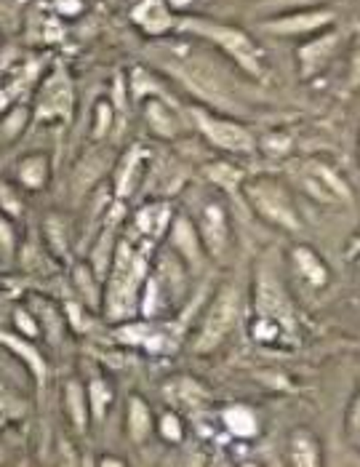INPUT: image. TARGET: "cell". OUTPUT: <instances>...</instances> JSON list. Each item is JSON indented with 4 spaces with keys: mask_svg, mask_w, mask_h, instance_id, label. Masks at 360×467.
I'll use <instances>...</instances> for the list:
<instances>
[{
    "mask_svg": "<svg viewBox=\"0 0 360 467\" xmlns=\"http://www.w3.org/2000/svg\"><path fill=\"white\" fill-rule=\"evenodd\" d=\"M221 422L230 435L241 438V441H252L259 435V417L253 414V409L243 403H232L221 411Z\"/></svg>",
    "mask_w": 360,
    "mask_h": 467,
    "instance_id": "obj_25",
    "label": "cell"
},
{
    "mask_svg": "<svg viewBox=\"0 0 360 467\" xmlns=\"http://www.w3.org/2000/svg\"><path fill=\"white\" fill-rule=\"evenodd\" d=\"M177 14L166 0H134L131 22L142 30L147 37L169 36L177 27Z\"/></svg>",
    "mask_w": 360,
    "mask_h": 467,
    "instance_id": "obj_15",
    "label": "cell"
},
{
    "mask_svg": "<svg viewBox=\"0 0 360 467\" xmlns=\"http://www.w3.org/2000/svg\"><path fill=\"white\" fill-rule=\"evenodd\" d=\"M252 281V302L256 318L275 321L286 334L293 331L296 328V310H293V299L288 294L283 265H281L275 249L264 252L256 259Z\"/></svg>",
    "mask_w": 360,
    "mask_h": 467,
    "instance_id": "obj_3",
    "label": "cell"
},
{
    "mask_svg": "<svg viewBox=\"0 0 360 467\" xmlns=\"http://www.w3.org/2000/svg\"><path fill=\"white\" fill-rule=\"evenodd\" d=\"M177 27H180V33L201 37L203 43L214 46L221 57H227L235 67H241L249 78H262V72H264L262 48L256 46V40L246 30H241L235 25L214 22V19H201V16H187V19H181Z\"/></svg>",
    "mask_w": 360,
    "mask_h": 467,
    "instance_id": "obj_4",
    "label": "cell"
},
{
    "mask_svg": "<svg viewBox=\"0 0 360 467\" xmlns=\"http://www.w3.org/2000/svg\"><path fill=\"white\" fill-rule=\"evenodd\" d=\"M14 321L19 324V331L25 334V337H37L40 334V326H37V318L33 313H27L25 307H19L16 313H14Z\"/></svg>",
    "mask_w": 360,
    "mask_h": 467,
    "instance_id": "obj_37",
    "label": "cell"
},
{
    "mask_svg": "<svg viewBox=\"0 0 360 467\" xmlns=\"http://www.w3.org/2000/svg\"><path fill=\"white\" fill-rule=\"evenodd\" d=\"M243 201L249 203L253 214L262 222H267L275 230H283L288 235L302 233L304 222L302 214L293 203V195L286 184L270 174H256V177H246L243 190H241Z\"/></svg>",
    "mask_w": 360,
    "mask_h": 467,
    "instance_id": "obj_5",
    "label": "cell"
},
{
    "mask_svg": "<svg viewBox=\"0 0 360 467\" xmlns=\"http://www.w3.org/2000/svg\"><path fill=\"white\" fill-rule=\"evenodd\" d=\"M324 0H262L256 3V14H267V16H281L291 11H304V8H318Z\"/></svg>",
    "mask_w": 360,
    "mask_h": 467,
    "instance_id": "obj_30",
    "label": "cell"
},
{
    "mask_svg": "<svg viewBox=\"0 0 360 467\" xmlns=\"http://www.w3.org/2000/svg\"><path fill=\"white\" fill-rule=\"evenodd\" d=\"M163 396L166 400L174 406V409H180V411H198V409H203L206 403H209V390H206V385H201L198 379H192V377H174V379H169L166 385H163Z\"/></svg>",
    "mask_w": 360,
    "mask_h": 467,
    "instance_id": "obj_20",
    "label": "cell"
},
{
    "mask_svg": "<svg viewBox=\"0 0 360 467\" xmlns=\"http://www.w3.org/2000/svg\"><path fill=\"white\" fill-rule=\"evenodd\" d=\"M46 235H48V241H51V246L57 249L59 256H65L67 249H70V230H67V224L62 222V219H57V216H51L48 222H46Z\"/></svg>",
    "mask_w": 360,
    "mask_h": 467,
    "instance_id": "obj_33",
    "label": "cell"
},
{
    "mask_svg": "<svg viewBox=\"0 0 360 467\" xmlns=\"http://www.w3.org/2000/svg\"><path fill=\"white\" fill-rule=\"evenodd\" d=\"M342 46V33L336 27H325L321 33L310 36L299 48H296V62H299V75L304 80L318 78L321 72L331 65Z\"/></svg>",
    "mask_w": 360,
    "mask_h": 467,
    "instance_id": "obj_14",
    "label": "cell"
},
{
    "mask_svg": "<svg viewBox=\"0 0 360 467\" xmlns=\"http://www.w3.org/2000/svg\"><path fill=\"white\" fill-rule=\"evenodd\" d=\"M152 59L158 70L177 78L190 94H195L211 109H221L224 115H235L243 109L238 99V80L224 62L227 57H221L214 46L163 40L152 48Z\"/></svg>",
    "mask_w": 360,
    "mask_h": 467,
    "instance_id": "obj_1",
    "label": "cell"
},
{
    "mask_svg": "<svg viewBox=\"0 0 360 467\" xmlns=\"http://www.w3.org/2000/svg\"><path fill=\"white\" fill-rule=\"evenodd\" d=\"M72 286H75V294L83 299V305H88L91 310H99V307H102L105 284L97 278V273L91 270L88 262L75 265V270H72Z\"/></svg>",
    "mask_w": 360,
    "mask_h": 467,
    "instance_id": "obj_24",
    "label": "cell"
},
{
    "mask_svg": "<svg viewBox=\"0 0 360 467\" xmlns=\"http://www.w3.org/2000/svg\"><path fill=\"white\" fill-rule=\"evenodd\" d=\"M345 432L347 441L360 451V390L353 396L350 406H347V417H345Z\"/></svg>",
    "mask_w": 360,
    "mask_h": 467,
    "instance_id": "obj_35",
    "label": "cell"
},
{
    "mask_svg": "<svg viewBox=\"0 0 360 467\" xmlns=\"http://www.w3.org/2000/svg\"><path fill=\"white\" fill-rule=\"evenodd\" d=\"M166 3L171 5V11H174V14H180V11H187L195 0H166Z\"/></svg>",
    "mask_w": 360,
    "mask_h": 467,
    "instance_id": "obj_39",
    "label": "cell"
},
{
    "mask_svg": "<svg viewBox=\"0 0 360 467\" xmlns=\"http://www.w3.org/2000/svg\"><path fill=\"white\" fill-rule=\"evenodd\" d=\"M158 432H160V438L169 441V443H180L181 438H184V422H181V417L174 409L160 414V420H158Z\"/></svg>",
    "mask_w": 360,
    "mask_h": 467,
    "instance_id": "obj_32",
    "label": "cell"
},
{
    "mask_svg": "<svg viewBox=\"0 0 360 467\" xmlns=\"http://www.w3.org/2000/svg\"><path fill=\"white\" fill-rule=\"evenodd\" d=\"M27 108H14L8 115H5V120H3V131H5V137H16L19 134V129H25V123H27Z\"/></svg>",
    "mask_w": 360,
    "mask_h": 467,
    "instance_id": "obj_36",
    "label": "cell"
},
{
    "mask_svg": "<svg viewBox=\"0 0 360 467\" xmlns=\"http://www.w3.org/2000/svg\"><path fill=\"white\" fill-rule=\"evenodd\" d=\"M16 180L22 182V187L27 190H43L48 180H51V163H48V155H27L19 161L16 166Z\"/></svg>",
    "mask_w": 360,
    "mask_h": 467,
    "instance_id": "obj_28",
    "label": "cell"
},
{
    "mask_svg": "<svg viewBox=\"0 0 360 467\" xmlns=\"http://www.w3.org/2000/svg\"><path fill=\"white\" fill-rule=\"evenodd\" d=\"M115 120V105L108 99H99L97 108H94V140H105Z\"/></svg>",
    "mask_w": 360,
    "mask_h": 467,
    "instance_id": "obj_34",
    "label": "cell"
},
{
    "mask_svg": "<svg viewBox=\"0 0 360 467\" xmlns=\"http://www.w3.org/2000/svg\"><path fill=\"white\" fill-rule=\"evenodd\" d=\"M358 158H360V142H358Z\"/></svg>",
    "mask_w": 360,
    "mask_h": 467,
    "instance_id": "obj_40",
    "label": "cell"
},
{
    "mask_svg": "<svg viewBox=\"0 0 360 467\" xmlns=\"http://www.w3.org/2000/svg\"><path fill=\"white\" fill-rule=\"evenodd\" d=\"M65 411H67V420L75 428V432L88 431V422H91V406H88V390L80 379H70L65 385Z\"/></svg>",
    "mask_w": 360,
    "mask_h": 467,
    "instance_id": "obj_23",
    "label": "cell"
},
{
    "mask_svg": "<svg viewBox=\"0 0 360 467\" xmlns=\"http://www.w3.org/2000/svg\"><path fill=\"white\" fill-rule=\"evenodd\" d=\"M112 163L115 161H112L108 147H94V150L83 152L72 171V192H77V195L88 192L112 169Z\"/></svg>",
    "mask_w": 360,
    "mask_h": 467,
    "instance_id": "obj_18",
    "label": "cell"
},
{
    "mask_svg": "<svg viewBox=\"0 0 360 467\" xmlns=\"http://www.w3.org/2000/svg\"><path fill=\"white\" fill-rule=\"evenodd\" d=\"M203 174H206V180L211 182L216 190H221V192H227V195H232V198L241 195L243 182H246V174H243L238 166L227 163V161H214V163H209V166L203 169Z\"/></svg>",
    "mask_w": 360,
    "mask_h": 467,
    "instance_id": "obj_27",
    "label": "cell"
},
{
    "mask_svg": "<svg viewBox=\"0 0 360 467\" xmlns=\"http://www.w3.org/2000/svg\"><path fill=\"white\" fill-rule=\"evenodd\" d=\"M75 108V83L70 72L65 67H57L51 72L36 97V120H70Z\"/></svg>",
    "mask_w": 360,
    "mask_h": 467,
    "instance_id": "obj_9",
    "label": "cell"
},
{
    "mask_svg": "<svg viewBox=\"0 0 360 467\" xmlns=\"http://www.w3.org/2000/svg\"><path fill=\"white\" fill-rule=\"evenodd\" d=\"M149 278V259L131 241H118L105 278L102 310L112 324H126L139 316L144 284Z\"/></svg>",
    "mask_w": 360,
    "mask_h": 467,
    "instance_id": "obj_2",
    "label": "cell"
},
{
    "mask_svg": "<svg viewBox=\"0 0 360 467\" xmlns=\"http://www.w3.org/2000/svg\"><path fill=\"white\" fill-rule=\"evenodd\" d=\"M0 348L16 353V358L25 360V366L33 371L37 385L46 382V360H43V356L37 353L27 339H22V337H16V334H8V331H0Z\"/></svg>",
    "mask_w": 360,
    "mask_h": 467,
    "instance_id": "obj_26",
    "label": "cell"
},
{
    "mask_svg": "<svg viewBox=\"0 0 360 467\" xmlns=\"http://www.w3.org/2000/svg\"><path fill=\"white\" fill-rule=\"evenodd\" d=\"M190 120L198 129V134L206 142L230 152V155H253L256 152V137L252 134V129H246L241 120H235L232 115L224 112H214L211 108H192L190 109Z\"/></svg>",
    "mask_w": 360,
    "mask_h": 467,
    "instance_id": "obj_7",
    "label": "cell"
},
{
    "mask_svg": "<svg viewBox=\"0 0 360 467\" xmlns=\"http://www.w3.org/2000/svg\"><path fill=\"white\" fill-rule=\"evenodd\" d=\"M296 180L299 187L324 206H350L355 201L353 187L347 184V180L321 158H310L296 169Z\"/></svg>",
    "mask_w": 360,
    "mask_h": 467,
    "instance_id": "obj_8",
    "label": "cell"
},
{
    "mask_svg": "<svg viewBox=\"0 0 360 467\" xmlns=\"http://www.w3.org/2000/svg\"><path fill=\"white\" fill-rule=\"evenodd\" d=\"M243 316V294L235 284H224L219 286L214 299L209 302V310L201 321V328L192 339V350L198 356H209L219 350V345L232 334V328L238 326Z\"/></svg>",
    "mask_w": 360,
    "mask_h": 467,
    "instance_id": "obj_6",
    "label": "cell"
},
{
    "mask_svg": "<svg viewBox=\"0 0 360 467\" xmlns=\"http://www.w3.org/2000/svg\"><path fill=\"white\" fill-rule=\"evenodd\" d=\"M195 227L201 233L203 249L214 259V262H224L230 252H232V224H230V214L227 206L219 201H209L198 209L195 214Z\"/></svg>",
    "mask_w": 360,
    "mask_h": 467,
    "instance_id": "obj_10",
    "label": "cell"
},
{
    "mask_svg": "<svg viewBox=\"0 0 360 467\" xmlns=\"http://www.w3.org/2000/svg\"><path fill=\"white\" fill-rule=\"evenodd\" d=\"M16 244H19L16 227H14V222L8 219V214L0 209V262H11V259H14Z\"/></svg>",
    "mask_w": 360,
    "mask_h": 467,
    "instance_id": "obj_31",
    "label": "cell"
},
{
    "mask_svg": "<svg viewBox=\"0 0 360 467\" xmlns=\"http://www.w3.org/2000/svg\"><path fill=\"white\" fill-rule=\"evenodd\" d=\"M142 115H144V123L149 126V131H152V134H158V137H163V140H174V137H180V131H181L180 115L174 112V108H171L160 94H152V97H147V99H144Z\"/></svg>",
    "mask_w": 360,
    "mask_h": 467,
    "instance_id": "obj_19",
    "label": "cell"
},
{
    "mask_svg": "<svg viewBox=\"0 0 360 467\" xmlns=\"http://www.w3.org/2000/svg\"><path fill=\"white\" fill-rule=\"evenodd\" d=\"M347 88L360 91V46L350 54V67H347Z\"/></svg>",
    "mask_w": 360,
    "mask_h": 467,
    "instance_id": "obj_38",
    "label": "cell"
},
{
    "mask_svg": "<svg viewBox=\"0 0 360 467\" xmlns=\"http://www.w3.org/2000/svg\"><path fill=\"white\" fill-rule=\"evenodd\" d=\"M334 25V11H325L324 5L318 8H304V11H291L281 16H267L262 22V30L267 36L278 37H310Z\"/></svg>",
    "mask_w": 360,
    "mask_h": 467,
    "instance_id": "obj_11",
    "label": "cell"
},
{
    "mask_svg": "<svg viewBox=\"0 0 360 467\" xmlns=\"http://www.w3.org/2000/svg\"><path fill=\"white\" fill-rule=\"evenodd\" d=\"M174 214L177 212L169 201H147L134 216V224L147 241H160V238H166Z\"/></svg>",
    "mask_w": 360,
    "mask_h": 467,
    "instance_id": "obj_21",
    "label": "cell"
},
{
    "mask_svg": "<svg viewBox=\"0 0 360 467\" xmlns=\"http://www.w3.org/2000/svg\"><path fill=\"white\" fill-rule=\"evenodd\" d=\"M86 390H88V406H91V420L102 422V420H105V414H108L109 400H112V393H109L108 382H105L102 377H97V374H94V377L88 379Z\"/></svg>",
    "mask_w": 360,
    "mask_h": 467,
    "instance_id": "obj_29",
    "label": "cell"
},
{
    "mask_svg": "<svg viewBox=\"0 0 360 467\" xmlns=\"http://www.w3.org/2000/svg\"><path fill=\"white\" fill-rule=\"evenodd\" d=\"M126 432L134 443H147L155 432L152 409L142 396H131L126 403Z\"/></svg>",
    "mask_w": 360,
    "mask_h": 467,
    "instance_id": "obj_22",
    "label": "cell"
},
{
    "mask_svg": "<svg viewBox=\"0 0 360 467\" xmlns=\"http://www.w3.org/2000/svg\"><path fill=\"white\" fill-rule=\"evenodd\" d=\"M166 241H169V249L171 254H177L184 267L190 273H201L203 265H206V249H203V241H201V233L195 227V219L190 214H174L171 219V227L166 233Z\"/></svg>",
    "mask_w": 360,
    "mask_h": 467,
    "instance_id": "obj_13",
    "label": "cell"
},
{
    "mask_svg": "<svg viewBox=\"0 0 360 467\" xmlns=\"http://www.w3.org/2000/svg\"><path fill=\"white\" fill-rule=\"evenodd\" d=\"M288 265H291V273L310 288H325L331 281V270L324 262V256L307 244H296L291 249Z\"/></svg>",
    "mask_w": 360,
    "mask_h": 467,
    "instance_id": "obj_16",
    "label": "cell"
},
{
    "mask_svg": "<svg viewBox=\"0 0 360 467\" xmlns=\"http://www.w3.org/2000/svg\"><path fill=\"white\" fill-rule=\"evenodd\" d=\"M147 161H149V152L142 144H131L120 158H115L112 174H109V192L115 201H129L131 195H137L147 174Z\"/></svg>",
    "mask_w": 360,
    "mask_h": 467,
    "instance_id": "obj_12",
    "label": "cell"
},
{
    "mask_svg": "<svg viewBox=\"0 0 360 467\" xmlns=\"http://www.w3.org/2000/svg\"><path fill=\"white\" fill-rule=\"evenodd\" d=\"M286 460L293 467H321L324 465L321 438L304 425L293 428L286 438Z\"/></svg>",
    "mask_w": 360,
    "mask_h": 467,
    "instance_id": "obj_17",
    "label": "cell"
}]
</instances>
